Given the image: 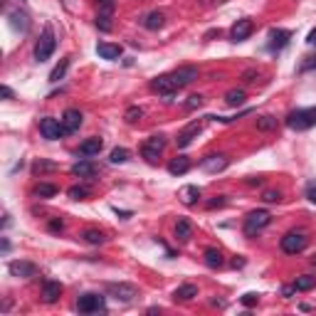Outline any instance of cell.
<instances>
[{"label": "cell", "instance_id": "cell-4", "mask_svg": "<svg viewBox=\"0 0 316 316\" xmlns=\"http://www.w3.org/2000/svg\"><path fill=\"white\" fill-rule=\"evenodd\" d=\"M40 134H42L47 141H60V138L67 136V128H64L62 121H57V118H52V116H44L40 121Z\"/></svg>", "mask_w": 316, "mask_h": 316}, {"label": "cell", "instance_id": "cell-38", "mask_svg": "<svg viewBox=\"0 0 316 316\" xmlns=\"http://www.w3.org/2000/svg\"><path fill=\"white\" fill-rule=\"evenodd\" d=\"M200 106H202V96H200V94H190L188 102H186V109H188V112H196Z\"/></svg>", "mask_w": 316, "mask_h": 316}, {"label": "cell", "instance_id": "cell-51", "mask_svg": "<svg viewBox=\"0 0 316 316\" xmlns=\"http://www.w3.org/2000/svg\"><path fill=\"white\" fill-rule=\"evenodd\" d=\"M247 186H262V178H250Z\"/></svg>", "mask_w": 316, "mask_h": 316}, {"label": "cell", "instance_id": "cell-24", "mask_svg": "<svg viewBox=\"0 0 316 316\" xmlns=\"http://www.w3.org/2000/svg\"><path fill=\"white\" fill-rule=\"evenodd\" d=\"M163 25H166V15H163L160 10L148 12V15H146V20H144V28H146V30H160Z\"/></svg>", "mask_w": 316, "mask_h": 316}, {"label": "cell", "instance_id": "cell-17", "mask_svg": "<svg viewBox=\"0 0 316 316\" xmlns=\"http://www.w3.org/2000/svg\"><path fill=\"white\" fill-rule=\"evenodd\" d=\"M82 112L79 109H67L64 114H62V124H64V128H67V134H74V131H79V126H82Z\"/></svg>", "mask_w": 316, "mask_h": 316}, {"label": "cell", "instance_id": "cell-19", "mask_svg": "<svg viewBox=\"0 0 316 316\" xmlns=\"http://www.w3.org/2000/svg\"><path fill=\"white\" fill-rule=\"evenodd\" d=\"M202 260H205V264H208L210 270H220V267L225 264V260H222V252H220L218 247H208V250L202 252Z\"/></svg>", "mask_w": 316, "mask_h": 316}, {"label": "cell", "instance_id": "cell-37", "mask_svg": "<svg viewBox=\"0 0 316 316\" xmlns=\"http://www.w3.org/2000/svg\"><path fill=\"white\" fill-rule=\"evenodd\" d=\"M96 28L102 32H109L112 30V15H96Z\"/></svg>", "mask_w": 316, "mask_h": 316}, {"label": "cell", "instance_id": "cell-3", "mask_svg": "<svg viewBox=\"0 0 316 316\" xmlns=\"http://www.w3.org/2000/svg\"><path fill=\"white\" fill-rule=\"evenodd\" d=\"M54 47H57L54 32H52V28H50V25H44V30H42V38H40L38 44H35V60H38V62L50 60V57H52V52H54Z\"/></svg>", "mask_w": 316, "mask_h": 316}, {"label": "cell", "instance_id": "cell-40", "mask_svg": "<svg viewBox=\"0 0 316 316\" xmlns=\"http://www.w3.org/2000/svg\"><path fill=\"white\" fill-rule=\"evenodd\" d=\"M257 302H260V294H254V292H247V294L242 296V304H244V306H254Z\"/></svg>", "mask_w": 316, "mask_h": 316}, {"label": "cell", "instance_id": "cell-44", "mask_svg": "<svg viewBox=\"0 0 316 316\" xmlns=\"http://www.w3.org/2000/svg\"><path fill=\"white\" fill-rule=\"evenodd\" d=\"M50 230L52 232H62L64 230V222L62 220H50Z\"/></svg>", "mask_w": 316, "mask_h": 316}, {"label": "cell", "instance_id": "cell-30", "mask_svg": "<svg viewBox=\"0 0 316 316\" xmlns=\"http://www.w3.org/2000/svg\"><path fill=\"white\" fill-rule=\"evenodd\" d=\"M82 237H84V242H89V244H102V242L106 240L102 230H84Z\"/></svg>", "mask_w": 316, "mask_h": 316}, {"label": "cell", "instance_id": "cell-12", "mask_svg": "<svg viewBox=\"0 0 316 316\" xmlns=\"http://www.w3.org/2000/svg\"><path fill=\"white\" fill-rule=\"evenodd\" d=\"M8 270H10V274L12 276H22V279H30V276L38 274V264L25 262V260H15V262H10Z\"/></svg>", "mask_w": 316, "mask_h": 316}, {"label": "cell", "instance_id": "cell-2", "mask_svg": "<svg viewBox=\"0 0 316 316\" xmlns=\"http://www.w3.org/2000/svg\"><path fill=\"white\" fill-rule=\"evenodd\" d=\"M272 222V215H270V210H252L247 218H244V235L247 237H254L257 232H262L267 225Z\"/></svg>", "mask_w": 316, "mask_h": 316}, {"label": "cell", "instance_id": "cell-32", "mask_svg": "<svg viewBox=\"0 0 316 316\" xmlns=\"http://www.w3.org/2000/svg\"><path fill=\"white\" fill-rule=\"evenodd\" d=\"M124 118H126V124H136V121L144 118V109H141V106H128L126 114H124Z\"/></svg>", "mask_w": 316, "mask_h": 316}, {"label": "cell", "instance_id": "cell-29", "mask_svg": "<svg viewBox=\"0 0 316 316\" xmlns=\"http://www.w3.org/2000/svg\"><path fill=\"white\" fill-rule=\"evenodd\" d=\"M67 70H70V57H64V60L50 72V82H60V79L67 74Z\"/></svg>", "mask_w": 316, "mask_h": 316}, {"label": "cell", "instance_id": "cell-45", "mask_svg": "<svg viewBox=\"0 0 316 316\" xmlns=\"http://www.w3.org/2000/svg\"><path fill=\"white\" fill-rule=\"evenodd\" d=\"M294 292H296V286H294V284H292V286H282V294H284L286 299H292V296H294Z\"/></svg>", "mask_w": 316, "mask_h": 316}, {"label": "cell", "instance_id": "cell-33", "mask_svg": "<svg viewBox=\"0 0 316 316\" xmlns=\"http://www.w3.org/2000/svg\"><path fill=\"white\" fill-rule=\"evenodd\" d=\"M128 156H131V154H128V148H114V151H112V156H109V160L116 166V163H126Z\"/></svg>", "mask_w": 316, "mask_h": 316}, {"label": "cell", "instance_id": "cell-26", "mask_svg": "<svg viewBox=\"0 0 316 316\" xmlns=\"http://www.w3.org/2000/svg\"><path fill=\"white\" fill-rule=\"evenodd\" d=\"M180 200H183V205H196L198 200H200V188H198V186H186V188H180Z\"/></svg>", "mask_w": 316, "mask_h": 316}, {"label": "cell", "instance_id": "cell-39", "mask_svg": "<svg viewBox=\"0 0 316 316\" xmlns=\"http://www.w3.org/2000/svg\"><path fill=\"white\" fill-rule=\"evenodd\" d=\"M57 166L54 163H47V160H35V166H32V170L35 173H44V170H54Z\"/></svg>", "mask_w": 316, "mask_h": 316}, {"label": "cell", "instance_id": "cell-35", "mask_svg": "<svg viewBox=\"0 0 316 316\" xmlns=\"http://www.w3.org/2000/svg\"><path fill=\"white\" fill-rule=\"evenodd\" d=\"M67 196L72 198V200H84V198L89 196V188H84V186H72V188L67 190Z\"/></svg>", "mask_w": 316, "mask_h": 316}, {"label": "cell", "instance_id": "cell-25", "mask_svg": "<svg viewBox=\"0 0 316 316\" xmlns=\"http://www.w3.org/2000/svg\"><path fill=\"white\" fill-rule=\"evenodd\" d=\"M176 237H178L180 242H188V240L193 237V225H190L186 218H180V220L176 222Z\"/></svg>", "mask_w": 316, "mask_h": 316}, {"label": "cell", "instance_id": "cell-43", "mask_svg": "<svg viewBox=\"0 0 316 316\" xmlns=\"http://www.w3.org/2000/svg\"><path fill=\"white\" fill-rule=\"evenodd\" d=\"M306 198H309V202H314V205H316V180H314V183H309V188H306Z\"/></svg>", "mask_w": 316, "mask_h": 316}, {"label": "cell", "instance_id": "cell-48", "mask_svg": "<svg viewBox=\"0 0 316 316\" xmlns=\"http://www.w3.org/2000/svg\"><path fill=\"white\" fill-rule=\"evenodd\" d=\"M306 42H309V44H316V28L312 30V32H309V38H306Z\"/></svg>", "mask_w": 316, "mask_h": 316}, {"label": "cell", "instance_id": "cell-50", "mask_svg": "<svg viewBox=\"0 0 316 316\" xmlns=\"http://www.w3.org/2000/svg\"><path fill=\"white\" fill-rule=\"evenodd\" d=\"M116 215H121L124 220H128V218H131V212H128V210H118V208H116Z\"/></svg>", "mask_w": 316, "mask_h": 316}, {"label": "cell", "instance_id": "cell-27", "mask_svg": "<svg viewBox=\"0 0 316 316\" xmlns=\"http://www.w3.org/2000/svg\"><path fill=\"white\" fill-rule=\"evenodd\" d=\"M244 99H247L244 89H230V92L225 94V104H228V106H242Z\"/></svg>", "mask_w": 316, "mask_h": 316}, {"label": "cell", "instance_id": "cell-18", "mask_svg": "<svg viewBox=\"0 0 316 316\" xmlns=\"http://www.w3.org/2000/svg\"><path fill=\"white\" fill-rule=\"evenodd\" d=\"M102 148H104V141H102L99 136H94V138H86V141L79 146V156H84V158L99 156V154H102Z\"/></svg>", "mask_w": 316, "mask_h": 316}, {"label": "cell", "instance_id": "cell-20", "mask_svg": "<svg viewBox=\"0 0 316 316\" xmlns=\"http://www.w3.org/2000/svg\"><path fill=\"white\" fill-rule=\"evenodd\" d=\"M121 44H109V42H99L96 44V54L102 57V60H118L121 57Z\"/></svg>", "mask_w": 316, "mask_h": 316}, {"label": "cell", "instance_id": "cell-34", "mask_svg": "<svg viewBox=\"0 0 316 316\" xmlns=\"http://www.w3.org/2000/svg\"><path fill=\"white\" fill-rule=\"evenodd\" d=\"M257 128H260V131H272V128H276V118L274 116H260L257 118Z\"/></svg>", "mask_w": 316, "mask_h": 316}, {"label": "cell", "instance_id": "cell-10", "mask_svg": "<svg viewBox=\"0 0 316 316\" xmlns=\"http://www.w3.org/2000/svg\"><path fill=\"white\" fill-rule=\"evenodd\" d=\"M252 32H254V22H252L250 18H242V20H237L235 25H232L230 40H232V42H242V40L250 38Z\"/></svg>", "mask_w": 316, "mask_h": 316}, {"label": "cell", "instance_id": "cell-5", "mask_svg": "<svg viewBox=\"0 0 316 316\" xmlns=\"http://www.w3.org/2000/svg\"><path fill=\"white\" fill-rule=\"evenodd\" d=\"M151 92H154V94H163V96H166V102L170 104V102L176 99L178 86H176V82H173L170 74H160V77L151 79Z\"/></svg>", "mask_w": 316, "mask_h": 316}, {"label": "cell", "instance_id": "cell-21", "mask_svg": "<svg viewBox=\"0 0 316 316\" xmlns=\"http://www.w3.org/2000/svg\"><path fill=\"white\" fill-rule=\"evenodd\" d=\"M190 170V158L188 156H176L170 163H168V173L170 176H183Z\"/></svg>", "mask_w": 316, "mask_h": 316}, {"label": "cell", "instance_id": "cell-7", "mask_svg": "<svg viewBox=\"0 0 316 316\" xmlns=\"http://www.w3.org/2000/svg\"><path fill=\"white\" fill-rule=\"evenodd\" d=\"M306 244H309V237L304 232H286L282 237V252L286 254H299L302 250H306Z\"/></svg>", "mask_w": 316, "mask_h": 316}, {"label": "cell", "instance_id": "cell-6", "mask_svg": "<svg viewBox=\"0 0 316 316\" xmlns=\"http://www.w3.org/2000/svg\"><path fill=\"white\" fill-rule=\"evenodd\" d=\"M106 302L102 294H82L77 299V312L79 314H96V312H104Z\"/></svg>", "mask_w": 316, "mask_h": 316}, {"label": "cell", "instance_id": "cell-31", "mask_svg": "<svg viewBox=\"0 0 316 316\" xmlns=\"http://www.w3.org/2000/svg\"><path fill=\"white\" fill-rule=\"evenodd\" d=\"M35 196L38 198H54L57 196V186H52V183H40L38 188H35Z\"/></svg>", "mask_w": 316, "mask_h": 316}, {"label": "cell", "instance_id": "cell-11", "mask_svg": "<svg viewBox=\"0 0 316 316\" xmlns=\"http://www.w3.org/2000/svg\"><path fill=\"white\" fill-rule=\"evenodd\" d=\"M170 77H173V82H176L178 89H180V86H188L190 82L198 79V67H193V64H183V67H178Z\"/></svg>", "mask_w": 316, "mask_h": 316}, {"label": "cell", "instance_id": "cell-1", "mask_svg": "<svg viewBox=\"0 0 316 316\" xmlns=\"http://www.w3.org/2000/svg\"><path fill=\"white\" fill-rule=\"evenodd\" d=\"M286 126L294 131H306L316 126V106H306V109H296L286 116Z\"/></svg>", "mask_w": 316, "mask_h": 316}, {"label": "cell", "instance_id": "cell-16", "mask_svg": "<svg viewBox=\"0 0 316 316\" xmlns=\"http://www.w3.org/2000/svg\"><path fill=\"white\" fill-rule=\"evenodd\" d=\"M96 163L92 160V158H82L77 160L74 166H72V176H77V178H92V176H96Z\"/></svg>", "mask_w": 316, "mask_h": 316}, {"label": "cell", "instance_id": "cell-23", "mask_svg": "<svg viewBox=\"0 0 316 316\" xmlns=\"http://www.w3.org/2000/svg\"><path fill=\"white\" fill-rule=\"evenodd\" d=\"M198 296V286L196 284H180L176 292H173V299L176 302H190Z\"/></svg>", "mask_w": 316, "mask_h": 316}, {"label": "cell", "instance_id": "cell-41", "mask_svg": "<svg viewBox=\"0 0 316 316\" xmlns=\"http://www.w3.org/2000/svg\"><path fill=\"white\" fill-rule=\"evenodd\" d=\"M262 200H264V202H279V200H282V193H279V190H264Z\"/></svg>", "mask_w": 316, "mask_h": 316}, {"label": "cell", "instance_id": "cell-46", "mask_svg": "<svg viewBox=\"0 0 316 316\" xmlns=\"http://www.w3.org/2000/svg\"><path fill=\"white\" fill-rule=\"evenodd\" d=\"M0 92H2V96H5V99H12V89H10L8 84H2V89H0Z\"/></svg>", "mask_w": 316, "mask_h": 316}, {"label": "cell", "instance_id": "cell-15", "mask_svg": "<svg viewBox=\"0 0 316 316\" xmlns=\"http://www.w3.org/2000/svg\"><path fill=\"white\" fill-rule=\"evenodd\" d=\"M106 289H109V294H114L121 302H134L138 296V292H136L134 284H109Z\"/></svg>", "mask_w": 316, "mask_h": 316}, {"label": "cell", "instance_id": "cell-36", "mask_svg": "<svg viewBox=\"0 0 316 316\" xmlns=\"http://www.w3.org/2000/svg\"><path fill=\"white\" fill-rule=\"evenodd\" d=\"M96 5H99V15H112L116 8V0H96Z\"/></svg>", "mask_w": 316, "mask_h": 316}, {"label": "cell", "instance_id": "cell-52", "mask_svg": "<svg viewBox=\"0 0 316 316\" xmlns=\"http://www.w3.org/2000/svg\"><path fill=\"white\" fill-rule=\"evenodd\" d=\"M312 264H314V267H316V254H314V257H312Z\"/></svg>", "mask_w": 316, "mask_h": 316}, {"label": "cell", "instance_id": "cell-22", "mask_svg": "<svg viewBox=\"0 0 316 316\" xmlns=\"http://www.w3.org/2000/svg\"><path fill=\"white\" fill-rule=\"evenodd\" d=\"M270 50H282V47H286L289 44V40H292V32L289 30H272L270 32Z\"/></svg>", "mask_w": 316, "mask_h": 316}, {"label": "cell", "instance_id": "cell-42", "mask_svg": "<svg viewBox=\"0 0 316 316\" xmlns=\"http://www.w3.org/2000/svg\"><path fill=\"white\" fill-rule=\"evenodd\" d=\"M225 202H228L225 196H220V198H215V200H210V202H208V208H210V210H215V208H222Z\"/></svg>", "mask_w": 316, "mask_h": 316}, {"label": "cell", "instance_id": "cell-9", "mask_svg": "<svg viewBox=\"0 0 316 316\" xmlns=\"http://www.w3.org/2000/svg\"><path fill=\"white\" fill-rule=\"evenodd\" d=\"M200 166H202V170H208V173H222V170L230 166V158L222 156V154H210V156H205L200 160Z\"/></svg>", "mask_w": 316, "mask_h": 316}, {"label": "cell", "instance_id": "cell-28", "mask_svg": "<svg viewBox=\"0 0 316 316\" xmlns=\"http://www.w3.org/2000/svg\"><path fill=\"white\" fill-rule=\"evenodd\" d=\"M294 286H296V292H309V289L316 286V276H312V274L296 276V279H294Z\"/></svg>", "mask_w": 316, "mask_h": 316}, {"label": "cell", "instance_id": "cell-14", "mask_svg": "<svg viewBox=\"0 0 316 316\" xmlns=\"http://www.w3.org/2000/svg\"><path fill=\"white\" fill-rule=\"evenodd\" d=\"M60 296H62V284L52 282V279H44L42 282V302L44 304H54Z\"/></svg>", "mask_w": 316, "mask_h": 316}, {"label": "cell", "instance_id": "cell-13", "mask_svg": "<svg viewBox=\"0 0 316 316\" xmlns=\"http://www.w3.org/2000/svg\"><path fill=\"white\" fill-rule=\"evenodd\" d=\"M198 134H200V121H190V124L178 134V138H176L178 148H188V146L193 144V138H198Z\"/></svg>", "mask_w": 316, "mask_h": 316}, {"label": "cell", "instance_id": "cell-8", "mask_svg": "<svg viewBox=\"0 0 316 316\" xmlns=\"http://www.w3.org/2000/svg\"><path fill=\"white\" fill-rule=\"evenodd\" d=\"M163 148H166V138H163V136H151V138L144 141V146H141V156L146 158L148 163H156L158 156L163 154Z\"/></svg>", "mask_w": 316, "mask_h": 316}, {"label": "cell", "instance_id": "cell-49", "mask_svg": "<svg viewBox=\"0 0 316 316\" xmlns=\"http://www.w3.org/2000/svg\"><path fill=\"white\" fill-rule=\"evenodd\" d=\"M215 35H220V30H208V32H205V40H212Z\"/></svg>", "mask_w": 316, "mask_h": 316}, {"label": "cell", "instance_id": "cell-47", "mask_svg": "<svg viewBox=\"0 0 316 316\" xmlns=\"http://www.w3.org/2000/svg\"><path fill=\"white\" fill-rule=\"evenodd\" d=\"M254 77H257V72H254V70H247V72H244V82H252Z\"/></svg>", "mask_w": 316, "mask_h": 316}]
</instances>
